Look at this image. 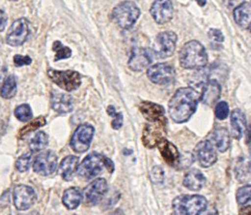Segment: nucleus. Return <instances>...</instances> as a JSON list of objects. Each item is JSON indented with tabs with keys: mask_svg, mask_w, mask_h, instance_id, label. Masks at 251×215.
<instances>
[{
	"mask_svg": "<svg viewBox=\"0 0 251 215\" xmlns=\"http://www.w3.org/2000/svg\"><path fill=\"white\" fill-rule=\"evenodd\" d=\"M159 148V151L161 155L166 161V164L170 167L177 168L178 164H180V157L181 154L178 152L177 148L173 144L172 142H169L166 139H162L157 146Z\"/></svg>",
	"mask_w": 251,
	"mask_h": 215,
	"instance_id": "a211bd4d",
	"label": "nucleus"
},
{
	"mask_svg": "<svg viewBox=\"0 0 251 215\" xmlns=\"http://www.w3.org/2000/svg\"><path fill=\"white\" fill-rule=\"evenodd\" d=\"M208 201L202 195H180L173 202L175 215H200L207 209Z\"/></svg>",
	"mask_w": 251,
	"mask_h": 215,
	"instance_id": "7ed1b4c3",
	"label": "nucleus"
},
{
	"mask_svg": "<svg viewBox=\"0 0 251 215\" xmlns=\"http://www.w3.org/2000/svg\"><path fill=\"white\" fill-rule=\"evenodd\" d=\"M235 174L240 183L247 182L251 178V160L246 156H240L235 166Z\"/></svg>",
	"mask_w": 251,
	"mask_h": 215,
	"instance_id": "cd10ccee",
	"label": "nucleus"
},
{
	"mask_svg": "<svg viewBox=\"0 0 251 215\" xmlns=\"http://www.w3.org/2000/svg\"><path fill=\"white\" fill-rule=\"evenodd\" d=\"M10 1H18V0H10Z\"/></svg>",
	"mask_w": 251,
	"mask_h": 215,
	"instance_id": "09e8293b",
	"label": "nucleus"
},
{
	"mask_svg": "<svg viewBox=\"0 0 251 215\" xmlns=\"http://www.w3.org/2000/svg\"><path fill=\"white\" fill-rule=\"evenodd\" d=\"M220 90H221L220 85L216 82V81L210 80L208 84H204L202 88L201 101L205 105L213 106L217 102V100L220 96Z\"/></svg>",
	"mask_w": 251,
	"mask_h": 215,
	"instance_id": "5701e85b",
	"label": "nucleus"
},
{
	"mask_svg": "<svg viewBox=\"0 0 251 215\" xmlns=\"http://www.w3.org/2000/svg\"><path fill=\"white\" fill-rule=\"evenodd\" d=\"M249 153H250V155H251V144H250V146H249Z\"/></svg>",
	"mask_w": 251,
	"mask_h": 215,
	"instance_id": "de8ad7c7",
	"label": "nucleus"
},
{
	"mask_svg": "<svg viewBox=\"0 0 251 215\" xmlns=\"http://www.w3.org/2000/svg\"><path fill=\"white\" fill-rule=\"evenodd\" d=\"M13 200L15 207L18 210L24 211L34 205L35 201H37V194L30 186L23 184L17 185L13 192Z\"/></svg>",
	"mask_w": 251,
	"mask_h": 215,
	"instance_id": "f8f14e48",
	"label": "nucleus"
},
{
	"mask_svg": "<svg viewBox=\"0 0 251 215\" xmlns=\"http://www.w3.org/2000/svg\"><path fill=\"white\" fill-rule=\"evenodd\" d=\"M15 116L17 119H19L22 122H27L32 118V111L29 105L23 104L18 106L15 110Z\"/></svg>",
	"mask_w": 251,
	"mask_h": 215,
	"instance_id": "2f4dec72",
	"label": "nucleus"
},
{
	"mask_svg": "<svg viewBox=\"0 0 251 215\" xmlns=\"http://www.w3.org/2000/svg\"><path fill=\"white\" fill-rule=\"evenodd\" d=\"M51 105L53 110L59 114H67L73 111L74 102L72 96L66 93L54 92L51 97Z\"/></svg>",
	"mask_w": 251,
	"mask_h": 215,
	"instance_id": "6ab92c4d",
	"label": "nucleus"
},
{
	"mask_svg": "<svg viewBox=\"0 0 251 215\" xmlns=\"http://www.w3.org/2000/svg\"><path fill=\"white\" fill-rule=\"evenodd\" d=\"M151 15L154 18L156 23L164 25L174 17V6L170 0H156L151 6Z\"/></svg>",
	"mask_w": 251,
	"mask_h": 215,
	"instance_id": "f3484780",
	"label": "nucleus"
},
{
	"mask_svg": "<svg viewBox=\"0 0 251 215\" xmlns=\"http://www.w3.org/2000/svg\"><path fill=\"white\" fill-rule=\"evenodd\" d=\"M209 39L213 43H222L224 41V37L220 30L218 29H210L209 31Z\"/></svg>",
	"mask_w": 251,
	"mask_h": 215,
	"instance_id": "58836bf2",
	"label": "nucleus"
},
{
	"mask_svg": "<svg viewBox=\"0 0 251 215\" xmlns=\"http://www.w3.org/2000/svg\"><path fill=\"white\" fill-rule=\"evenodd\" d=\"M231 134L236 140H240L246 130V118L244 113L239 109H236L230 114Z\"/></svg>",
	"mask_w": 251,
	"mask_h": 215,
	"instance_id": "412c9836",
	"label": "nucleus"
},
{
	"mask_svg": "<svg viewBox=\"0 0 251 215\" xmlns=\"http://www.w3.org/2000/svg\"><path fill=\"white\" fill-rule=\"evenodd\" d=\"M7 23V16L3 10L0 8V32H2Z\"/></svg>",
	"mask_w": 251,
	"mask_h": 215,
	"instance_id": "a19ab883",
	"label": "nucleus"
},
{
	"mask_svg": "<svg viewBox=\"0 0 251 215\" xmlns=\"http://www.w3.org/2000/svg\"><path fill=\"white\" fill-rule=\"evenodd\" d=\"M237 202L239 205H245L251 201V185H244L243 187H240L237 194Z\"/></svg>",
	"mask_w": 251,
	"mask_h": 215,
	"instance_id": "f704fd0d",
	"label": "nucleus"
},
{
	"mask_svg": "<svg viewBox=\"0 0 251 215\" xmlns=\"http://www.w3.org/2000/svg\"><path fill=\"white\" fill-rule=\"evenodd\" d=\"M105 167H106L107 169H108V171H109L110 173H113V171H114V165H113L111 159L105 157Z\"/></svg>",
	"mask_w": 251,
	"mask_h": 215,
	"instance_id": "79ce46f5",
	"label": "nucleus"
},
{
	"mask_svg": "<svg viewBox=\"0 0 251 215\" xmlns=\"http://www.w3.org/2000/svg\"><path fill=\"white\" fill-rule=\"evenodd\" d=\"M236 23L241 28H249L251 26V3L242 2L234 11Z\"/></svg>",
	"mask_w": 251,
	"mask_h": 215,
	"instance_id": "393cba45",
	"label": "nucleus"
},
{
	"mask_svg": "<svg viewBox=\"0 0 251 215\" xmlns=\"http://www.w3.org/2000/svg\"><path fill=\"white\" fill-rule=\"evenodd\" d=\"M107 112H108V114L111 116V117H113V120L111 122L112 129H120L122 128L123 122H124L123 114L116 112L113 106H109L108 109H107Z\"/></svg>",
	"mask_w": 251,
	"mask_h": 215,
	"instance_id": "c9c22d12",
	"label": "nucleus"
},
{
	"mask_svg": "<svg viewBox=\"0 0 251 215\" xmlns=\"http://www.w3.org/2000/svg\"><path fill=\"white\" fill-rule=\"evenodd\" d=\"M79 158L74 155H69L61 160L58 168V173L66 181H71L78 170Z\"/></svg>",
	"mask_w": 251,
	"mask_h": 215,
	"instance_id": "4be33fe9",
	"label": "nucleus"
},
{
	"mask_svg": "<svg viewBox=\"0 0 251 215\" xmlns=\"http://www.w3.org/2000/svg\"><path fill=\"white\" fill-rule=\"evenodd\" d=\"M196 2L199 3L201 6H204L205 3H207V0H196Z\"/></svg>",
	"mask_w": 251,
	"mask_h": 215,
	"instance_id": "a18cd8bd",
	"label": "nucleus"
},
{
	"mask_svg": "<svg viewBox=\"0 0 251 215\" xmlns=\"http://www.w3.org/2000/svg\"><path fill=\"white\" fill-rule=\"evenodd\" d=\"M31 58L29 56H22V55H16L14 57V64L16 66L21 67L24 65H29L31 64Z\"/></svg>",
	"mask_w": 251,
	"mask_h": 215,
	"instance_id": "ea45409f",
	"label": "nucleus"
},
{
	"mask_svg": "<svg viewBox=\"0 0 251 215\" xmlns=\"http://www.w3.org/2000/svg\"><path fill=\"white\" fill-rule=\"evenodd\" d=\"M167 132V120L162 118L158 121L148 123L142 132V143L148 149H153L158 146L159 142L165 139Z\"/></svg>",
	"mask_w": 251,
	"mask_h": 215,
	"instance_id": "39448f33",
	"label": "nucleus"
},
{
	"mask_svg": "<svg viewBox=\"0 0 251 215\" xmlns=\"http://www.w3.org/2000/svg\"><path fill=\"white\" fill-rule=\"evenodd\" d=\"M140 16L139 7L135 2L126 0L116 5L110 15L111 20L123 29H130L135 25Z\"/></svg>",
	"mask_w": 251,
	"mask_h": 215,
	"instance_id": "20e7f679",
	"label": "nucleus"
},
{
	"mask_svg": "<svg viewBox=\"0 0 251 215\" xmlns=\"http://www.w3.org/2000/svg\"><path fill=\"white\" fill-rule=\"evenodd\" d=\"M139 110L145 118L150 122L158 121L164 118L165 110L162 106L151 102H141L139 105Z\"/></svg>",
	"mask_w": 251,
	"mask_h": 215,
	"instance_id": "aec40b11",
	"label": "nucleus"
},
{
	"mask_svg": "<svg viewBox=\"0 0 251 215\" xmlns=\"http://www.w3.org/2000/svg\"><path fill=\"white\" fill-rule=\"evenodd\" d=\"M184 186L188 190L199 192L205 183V178L200 170L193 169L188 172L184 177Z\"/></svg>",
	"mask_w": 251,
	"mask_h": 215,
	"instance_id": "b1692460",
	"label": "nucleus"
},
{
	"mask_svg": "<svg viewBox=\"0 0 251 215\" xmlns=\"http://www.w3.org/2000/svg\"><path fill=\"white\" fill-rule=\"evenodd\" d=\"M249 30H250V32H251V26L249 27Z\"/></svg>",
	"mask_w": 251,
	"mask_h": 215,
	"instance_id": "8fccbe9b",
	"label": "nucleus"
},
{
	"mask_svg": "<svg viewBox=\"0 0 251 215\" xmlns=\"http://www.w3.org/2000/svg\"><path fill=\"white\" fill-rule=\"evenodd\" d=\"M95 129L88 123L80 124L71 139V147L77 153H83L92 144Z\"/></svg>",
	"mask_w": 251,
	"mask_h": 215,
	"instance_id": "1a4fd4ad",
	"label": "nucleus"
},
{
	"mask_svg": "<svg viewBox=\"0 0 251 215\" xmlns=\"http://www.w3.org/2000/svg\"><path fill=\"white\" fill-rule=\"evenodd\" d=\"M2 82H3V73L2 71H0V90H1V87H2Z\"/></svg>",
	"mask_w": 251,
	"mask_h": 215,
	"instance_id": "c03bdc74",
	"label": "nucleus"
},
{
	"mask_svg": "<svg viewBox=\"0 0 251 215\" xmlns=\"http://www.w3.org/2000/svg\"><path fill=\"white\" fill-rule=\"evenodd\" d=\"M49 78L66 91H74L81 85V75L74 70H48Z\"/></svg>",
	"mask_w": 251,
	"mask_h": 215,
	"instance_id": "423d86ee",
	"label": "nucleus"
},
{
	"mask_svg": "<svg viewBox=\"0 0 251 215\" xmlns=\"http://www.w3.org/2000/svg\"><path fill=\"white\" fill-rule=\"evenodd\" d=\"M176 34L173 31H165L158 34L153 46L155 56L162 59L172 56L176 51Z\"/></svg>",
	"mask_w": 251,
	"mask_h": 215,
	"instance_id": "6e6552de",
	"label": "nucleus"
},
{
	"mask_svg": "<svg viewBox=\"0 0 251 215\" xmlns=\"http://www.w3.org/2000/svg\"><path fill=\"white\" fill-rule=\"evenodd\" d=\"M46 124V119H45L43 116H40L37 119H33L31 122L27 123L25 125L24 128H22L19 131V137L23 138L25 136H27V134L33 132L34 130L39 129L40 128L44 127V125Z\"/></svg>",
	"mask_w": 251,
	"mask_h": 215,
	"instance_id": "7c9ffc66",
	"label": "nucleus"
},
{
	"mask_svg": "<svg viewBox=\"0 0 251 215\" xmlns=\"http://www.w3.org/2000/svg\"><path fill=\"white\" fill-rule=\"evenodd\" d=\"M180 64L186 69H200L208 64V53L197 41L185 43L180 51Z\"/></svg>",
	"mask_w": 251,
	"mask_h": 215,
	"instance_id": "f03ea898",
	"label": "nucleus"
},
{
	"mask_svg": "<svg viewBox=\"0 0 251 215\" xmlns=\"http://www.w3.org/2000/svg\"><path fill=\"white\" fill-rule=\"evenodd\" d=\"M229 114V108L228 104L226 102H219L215 108V115L219 120L226 119V117Z\"/></svg>",
	"mask_w": 251,
	"mask_h": 215,
	"instance_id": "e433bc0d",
	"label": "nucleus"
},
{
	"mask_svg": "<svg viewBox=\"0 0 251 215\" xmlns=\"http://www.w3.org/2000/svg\"><path fill=\"white\" fill-rule=\"evenodd\" d=\"M16 93H17V80L14 75H10L3 82L1 90H0V94H1L2 98L10 100V98L16 95Z\"/></svg>",
	"mask_w": 251,
	"mask_h": 215,
	"instance_id": "c85d7f7f",
	"label": "nucleus"
},
{
	"mask_svg": "<svg viewBox=\"0 0 251 215\" xmlns=\"http://www.w3.org/2000/svg\"><path fill=\"white\" fill-rule=\"evenodd\" d=\"M211 143L219 152H226L229 148L230 139L226 129L218 128L211 134Z\"/></svg>",
	"mask_w": 251,
	"mask_h": 215,
	"instance_id": "a878e982",
	"label": "nucleus"
},
{
	"mask_svg": "<svg viewBox=\"0 0 251 215\" xmlns=\"http://www.w3.org/2000/svg\"><path fill=\"white\" fill-rule=\"evenodd\" d=\"M202 89L193 87L180 88L174 94L168 104L170 118L176 123H184L195 113L197 105L201 98Z\"/></svg>",
	"mask_w": 251,
	"mask_h": 215,
	"instance_id": "f257e3e1",
	"label": "nucleus"
},
{
	"mask_svg": "<svg viewBox=\"0 0 251 215\" xmlns=\"http://www.w3.org/2000/svg\"><path fill=\"white\" fill-rule=\"evenodd\" d=\"M29 35V22L25 18L16 20L6 35V43L12 47H19L23 44Z\"/></svg>",
	"mask_w": 251,
	"mask_h": 215,
	"instance_id": "9b49d317",
	"label": "nucleus"
},
{
	"mask_svg": "<svg viewBox=\"0 0 251 215\" xmlns=\"http://www.w3.org/2000/svg\"><path fill=\"white\" fill-rule=\"evenodd\" d=\"M57 168V156L52 151H45L35 157L33 170L37 174L49 176L55 172Z\"/></svg>",
	"mask_w": 251,
	"mask_h": 215,
	"instance_id": "4468645a",
	"label": "nucleus"
},
{
	"mask_svg": "<svg viewBox=\"0 0 251 215\" xmlns=\"http://www.w3.org/2000/svg\"><path fill=\"white\" fill-rule=\"evenodd\" d=\"M151 179L154 183H161V182H162L163 179H164L163 169L158 167V166L154 167L153 170H151Z\"/></svg>",
	"mask_w": 251,
	"mask_h": 215,
	"instance_id": "4c0bfd02",
	"label": "nucleus"
},
{
	"mask_svg": "<svg viewBox=\"0 0 251 215\" xmlns=\"http://www.w3.org/2000/svg\"><path fill=\"white\" fill-rule=\"evenodd\" d=\"M53 51L55 52V57H54L55 61H58L60 59H68L72 55L71 49L64 46V44L58 41L54 42V43H53Z\"/></svg>",
	"mask_w": 251,
	"mask_h": 215,
	"instance_id": "473e14b6",
	"label": "nucleus"
},
{
	"mask_svg": "<svg viewBox=\"0 0 251 215\" xmlns=\"http://www.w3.org/2000/svg\"><path fill=\"white\" fill-rule=\"evenodd\" d=\"M105 167V156L99 153L88 154L78 166L77 174L83 179H93L103 171Z\"/></svg>",
	"mask_w": 251,
	"mask_h": 215,
	"instance_id": "0eeeda50",
	"label": "nucleus"
},
{
	"mask_svg": "<svg viewBox=\"0 0 251 215\" xmlns=\"http://www.w3.org/2000/svg\"><path fill=\"white\" fill-rule=\"evenodd\" d=\"M211 141H201L194 149V157L202 168H209L216 163L218 156Z\"/></svg>",
	"mask_w": 251,
	"mask_h": 215,
	"instance_id": "ddd939ff",
	"label": "nucleus"
},
{
	"mask_svg": "<svg viewBox=\"0 0 251 215\" xmlns=\"http://www.w3.org/2000/svg\"><path fill=\"white\" fill-rule=\"evenodd\" d=\"M148 78L151 82L157 85H167L176 80V69L168 64H158L151 65L148 69Z\"/></svg>",
	"mask_w": 251,
	"mask_h": 215,
	"instance_id": "9d476101",
	"label": "nucleus"
},
{
	"mask_svg": "<svg viewBox=\"0 0 251 215\" xmlns=\"http://www.w3.org/2000/svg\"><path fill=\"white\" fill-rule=\"evenodd\" d=\"M107 188H108V185H107L105 179H96L91 184L87 185L83 192V199L85 203L89 206H95L100 203L107 193Z\"/></svg>",
	"mask_w": 251,
	"mask_h": 215,
	"instance_id": "2eb2a0df",
	"label": "nucleus"
},
{
	"mask_svg": "<svg viewBox=\"0 0 251 215\" xmlns=\"http://www.w3.org/2000/svg\"><path fill=\"white\" fill-rule=\"evenodd\" d=\"M153 62V51L147 48L133 49L128 66L134 71H142L148 68Z\"/></svg>",
	"mask_w": 251,
	"mask_h": 215,
	"instance_id": "dca6fc26",
	"label": "nucleus"
},
{
	"mask_svg": "<svg viewBox=\"0 0 251 215\" xmlns=\"http://www.w3.org/2000/svg\"><path fill=\"white\" fill-rule=\"evenodd\" d=\"M31 160H32V152H28V153L21 155L16 161V169L19 172H26L30 167Z\"/></svg>",
	"mask_w": 251,
	"mask_h": 215,
	"instance_id": "72a5a7b5",
	"label": "nucleus"
},
{
	"mask_svg": "<svg viewBox=\"0 0 251 215\" xmlns=\"http://www.w3.org/2000/svg\"><path fill=\"white\" fill-rule=\"evenodd\" d=\"M48 145V136L44 131H39L30 141V150L32 153L44 150Z\"/></svg>",
	"mask_w": 251,
	"mask_h": 215,
	"instance_id": "c756f323",
	"label": "nucleus"
},
{
	"mask_svg": "<svg viewBox=\"0 0 251 215\" xmlns=\"http://www.w3.org/2000/svg\"><path fill=\"white\" fill-rule=\"evenodd\" d=\"M26 215H40V213L37 212V211H32V212L28 213V214H26Z\"/></svg>",
	"mask_w": 251,
	"mask_h": 215,
	"instance_id": "49530a36",
	"label": "nucleus"
},
{
	"mask_svg": "<svg viewBox=\"0 0 251 215\" xmlns=\"http://www.w3.org/2000/svg\"><path fill=\"white\" fill-rule=\"evenodd\" d=\"M239 215H251V205H248L243 208H241Z\"/></svg>",
	"mask_w": 251,
	"mask_h": 215,
	"instance_id": "37998d69",
	"label": "nucleus"
},
{
	"mask_svg": "<svg viewBox=\"0 0 251 215\" xmlns=\"http://www.w3.org/2000/svg\"><path fill=\"white\" fill-rule=\"evenodd\" d=\"M83 200V194L78 187H70L62 195V203L69 210H74L79 207Z\"/></svg>",
	"mask_w": 251,
	"mask_h": 215,
	"instance_id": "bb28decb",
	"label": "nucleus"
}]
</instances>
